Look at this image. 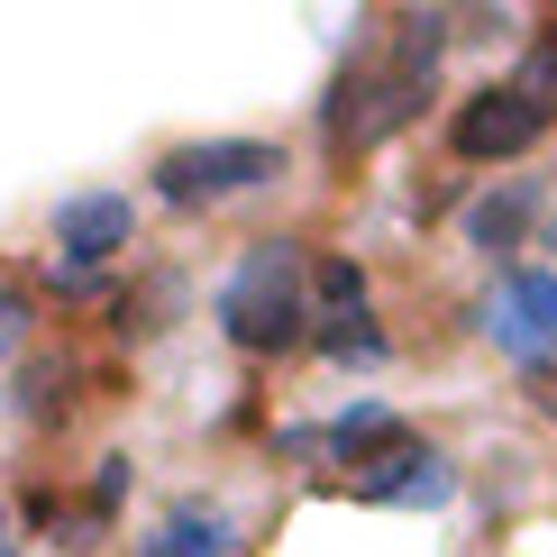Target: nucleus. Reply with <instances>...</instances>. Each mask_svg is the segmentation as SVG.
<instances>
[{"label": "nucleus", "instance_id": "obj_13", "mask_svg": "<svg viewBox=\"0 0 557 557\" xmlns=\"http://www.w3.org/2000/svg\"><path fill=\"white\" fill-rule=\"evenodd\" d=\"M120 494H128V457H101V475H91V521H101Z\"/></svg>", "mask_w": 557, "mask_h": 557}, {"label": "nucleus", "instance_id": "obj_9", "mask_svg": "<svg viewBox=\"0 0 557 557\" xmlns=\"http://www.w3.org/2000/svg\"><path fill=\"white\" fill-rule=\"evenodd\" d=\"M137 557H238V521H228L220 503H174V512L137 540Z\"/></svg>", "mask_w": 557, "mask_h": 557}, {"label": "nucleus", "instance_id": "obj_1", "mask_svg": "<svg viewBox=\"0 0 557 557\" xmlns=\"http://www.w3.org/2000/svg\"><path fill=\"white\" fill-rule=\"evenodd\" d=\"M438 46H448V18H438V10H411V18H393V46H384V55H357V64H347L338 91H330V147H338V156H366V147H384L393 128L421 120L430 74H438Z\"/></svg>", "mask_w": 557, "mask_h": 557}, {"label": "nucleus", "instance_id": "obj_15", "mask_svg": "<svg viewBox=\"0 0 557 557\" xmlns=\"http://www.w3.org/2000/svg\"><path fill=\"white\" fill-rule=\"evenodd\" d=\"M0 557H18V540H10V530H0Z\"/></svg>", "mask_w": 557, "mask_h": 557}, {"label": "nucleus", "instance_id": "obj_12", "mask_svg": "<svg viewBox=\"0 0 557 557\" xmlns=\"http://www.w3.org/2000/svg\"><path fill=\"white\" fill-rule=\"evenodd\" d=\"M512 91H521L530 110H540V120H557V18H548L540 37H530V55H521V74H512Z\"/></svg>", "mask_w": 557, "mask_h": 557}, {"label": "nucleus", "instance_id": "obj_4", "mask_svg": "<svg viewBox=\"0 0 557 557\" xmlns=\"http://www.w3.org/2000/svg\"><path fill=\"white\" fill-rule=\"evenodd\" d=\"M475 330L512 366H557V265H512L494 293H484Z\"/></svg>", "mask_w": 557, "mask_h": 557}, {"label": "nucleus", "instance_id": "obj_6", "mask_svg": "<svg viewBox=\"0 0 557 557\" xmlns=\"http://www.w3.org/2000/svg\"><path fill=\"white\" fill-rule=\"evenodd\" d=\"M311 293H320L311 347H320V357H338V366H375L384 357V330L366 320V274L347 265V257H330V265L311 274Z\"/></svg>", "mask_w": 557, "mask_h": 557}, {"label": "nucleus", "instance_id": "obj_2", "mask_svg": "<svg viewBox=\"0 0 557 557\" xmlns=\"http://www.w3.org/2000/svg\"><path fill=\"white\" fill-rule=\"evenodd\" d=\"M311 257H301L293 238H247V257L220 274V330L228 347H247V357H284V347L311 338V320H320V301H311Z\"/></svg>", "mask_w": 557, "mask_h": 557}, {"label": "nucleus", "instance_id": "obj_10", "mask_svg": "<svg viewBox=\"0 0 557 557\" xmlns=\"http://www.w3.org/2000/svg\"><path fill=\"white\" fill-rule=\"evenodd\" d=\"M403 438H411V430L393 421L384 403H357V411H338V421L320 430V448H330L338 467H357V475H366V467H375V457H393V448H403Z\"/></svg>", "mask_w": 557, "mask_h": 557}, {"label": "nucleus", "instance_id": "obj_3", "mask_svg": "<svg viewBox=\"0 0 557 557\" xmlns=\"http://www.w3.org/2000/svg\"><path fill=\"white\" fill-rule=\"evenodd\" d=\"M284 174V147H265V137H193V147H165L156 156V193L174 201V211H193V201H228V193H257V183Z\"/></svg>", "mask_w": 557, "mask_h": 557}, {"label": "nucleus", "instance_id": "obj_16", "mask_svg": "<svg viewBox=\"0 0 557 557\" xmlns=\"http://www.w3.org/2000/svg\"><path fill=\"white\" fill-rule=\"evenodd\" d=\"M548 257H557V211H548Z\"/></svg>", "mask_w": 557, "mask_h": 557}, {"label": "nucleus", "instance_id": "obj_5", "mask_svg": "<svg viewBox=\"0 0 557 557\" xmlns=\"http://www.w3.org/2000/svg\"><path fill=\"white\" fill-rule=\"evenodd\" d=\"M540 137H548V120L512 83H484V91H467V101L448 110V147L467 156V165H512V156H530Z\"/></svg>", "mask_w": 557, "mask_h": 557}, {"label": "nucleus", "instance_id": "obj_7", "mask_svg": "<svg viewBox=\"0 0 557 557\" xmlns=\"http://www.w3.org/2000/svg\"><path fill=\"white\" fill-rule=\"evenodd\" d=\"M128 238H137V201L128 193H74V201H55V247H64V265H74V284L91 265L128 257Z\"/></svg>", "mask_w": 557, "mask_h": 557}, {"label": "nucleus", "instance_id": "obj_14", "mask_svg": "<svg viewBox=\"0 0 557 557\" xmlns=\"http://www.w3.org/2000/svg\"><path fill=\"white\" fill-rule=\"evenodd\" d=\"M10 338H18V301H0V357H10Z\"/></svg>", "mask_w": 557, "mask_h": 557}, {"label": "nucleus", "instance_id": "obj_11", "mask_svg": "<svg viewBox=\"0 0 557 557\" xmlns=\"http://www.w3.org/2000/svg\"><path fill=\"white\" fill-rule=\"evenodd\" d=\"M530 201H540V183H503V193H484L475 211H467V238L494 257V247H512L521 238V220H530Z\"/></svg>", "mask_w": 557, "mask_h": 557}, {"label": "nucleus", "instance_id": "obj_8", "mask_svg": "<svg viewBox=\"0 0 557 557\" xmlns=\"http://www.w3.org/2000/svg\"><path fill=\"white\" fill-rule=\"evenodd\" d=\"M347 494L357 503H421V512H438V503L457 494V467H448V448H430V438H403V448L375 457L366 475H347Z\"/></svg>", "mask_w": 557, "mask_h": 557}]
</instances>
